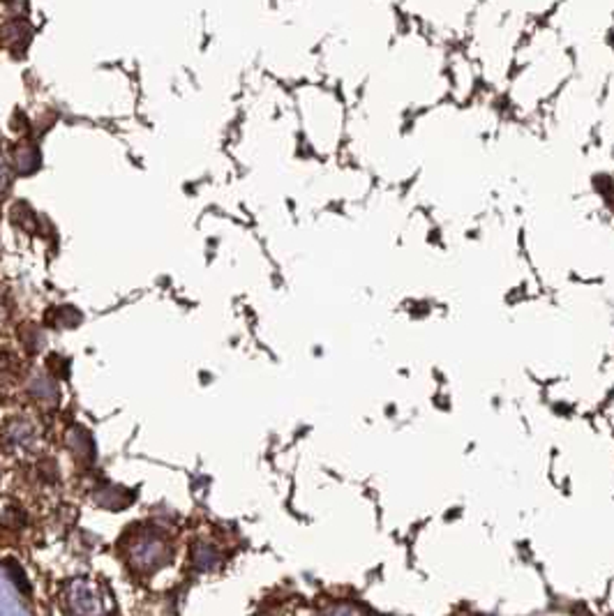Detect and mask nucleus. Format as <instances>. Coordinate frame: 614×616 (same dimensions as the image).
<instances>
[{
	"label": "nucleus",
	"instance_id": "f257e3e1",
	"mask_svg": "<svg viewBox=\"0 0 614 616\" xmlns=\"http://www.w3.org/2000/svg\"><path fill=\"white\" fill-rule=\"evenodd\" d=\"M324 616H370L368 612L358 605H351V603H337V605L328 607L324 612Z\"/></svg>",
	"mask_w": 614,
	"mask_h": 616
}]
</instances>
